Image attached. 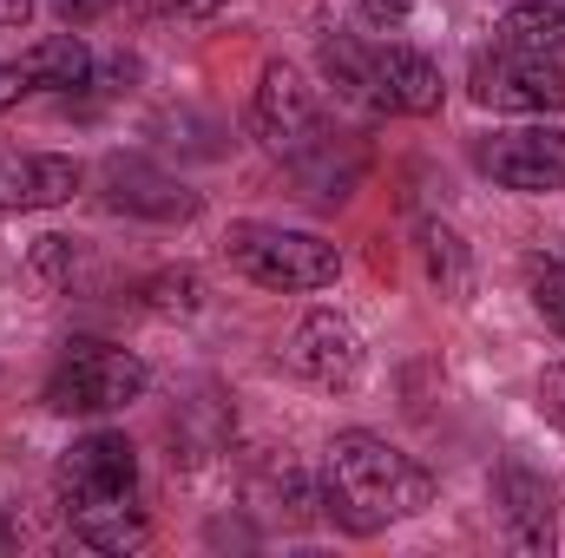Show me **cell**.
Returning <instances> with one entry per match:
<instances>
[{
  "instance_id": "9c48e42d",
  "label": "cell",
  "mask_w": 565,
  "mask_h": 558,
  "mask_svg": "<svg viewBox=\"0 0 565 558\" xmlns=\"http://www.w3.org/2000/svg\"><path fill=\"white\" fill-rule=\"evenodd\" d=\"M79 191V164L60 151H0V211H53Z\"/></svg>"
},
{
  "instance_id": "5b68a950",
  "label": "cell",
  "mask_w": 565,
  "mask_h": 558,
  "mask_svg": "<svg viewBox=\"0 0 565 558\" xmlns=\"http://www.w3.org/2000/svg\"><path fill=\"white\" fill-rule=\"evenodd\" d=\"M282 355H289V368H296L302 382H316V388H355V382H362V362H369L355 322L335 315V309H309V315L289 329V348H282Z\"/></svg>"
},
{
  "instance_id": "ffe728a7",
  "label": "cell",
  "mask_w": 565,
  "mask_h": 558,
  "mask_svg": "<svg viewBox=\"0 0 565 558\" xmlns=\"http://www.w3.org/2000/svg\"><path fill=\"white\" fill-rule=\"evenodd\" d=\"M533 302H540V315H546V322L565 335V264H559V270H540V277H533Z\"/></svg>"
},
{
  "instance_id": "277c9868",
  "label": "cell",
  "mask_w": 565,
  "mask_h": 558,
  "mask_svg": "<svg viewBox=\"0 0 565 558\" xmlns=\"http://www.w3.org/2000/svg\"><path fill=\"white\" fill-rule=\"evenodd\" d=\"M473 99L493 106V112H526V119L565 112V66L553 60V53L493 46V53L473 66Z\"/></svg>"
},
{
  "instance_id": "e0dca14e",
  "label": "cell",
  "mask_w": 565,
  "mask_h": 558,
  "mask_svg": "<svg viewBox=\"0 0 565 558\" xmlns=\"http://www.w3.org/2000/svg\"><path fill=\"white\" fill-rule=\"evenodd\" d=\"M322 73H329V86H342L349 99H369V93H375V53L355 46L349 33L322 40Z\"/></svg>"
},
{
  "instance_id": "3957f363",
  "label": "cell",
  "mask_w": 565,
  "mask_h": 558,
  "mask_svg": "<svg viewBox=\"0 0 565 558\" xmlns=\"http://www.w3.org/2000/svg\"><path fill=\"white\" fill-rule=\"evenodd\" d=\"M145 388H151V368L139 355L79 335V342H66V355H60V368L46 382V401L60 415H119V408L139 401Z\"/></svg>"
},
{
  "instance_id": "9a60e30c",
  "label": "cell",
  "mask_w": 565,
  "mask_h": 558,
  "mask_svg": "<svg viewBox=\"0 0 565 558\" xmlns=\"http://www.w3.org/2000/svg\"><path fill=\"white\" fill-rule=\"evenodd\" d=\"M493 46H513V53H565V7L559 0H520L500 13L493 26Z\"/></svg>"
},
{
  "instance_id": "d6986e66",
  "label": "cell",
  "mask_w": 565,
  "mask_h": 558,
  "mask_svg": "<svg viewBox=\"0 0 565 558\" xmlns=\"http://www.w3.org/2000/svg\"><path fill=\"white\" fill-rule=\"evenodd\" d=\"M198 296H204V289H198L191 270H158V277L145 282V302H151V309H164V315H171V309H178V315H191V309H198Z\"/></svg>"
},
{
  "instance_id": "8fae6325",
  "label": "cell",
  "mask_w": 565,
  "mask_h": 558,
  "mask_svg": "<svg viewBox=\"0 0 565 558\" xmlns=\"http://www.w3.org/2000/svg\"><path fill=\"white\" fill-rule=\"evenodd\" d=\"M369 106L402 112V119L440 112V66L427 53H415V46H382L375 53V93H369Z\"/></svg>"
},
{
  "instance_id": "603a6c76",
  "label": "cell",
  "mask_w": 565,
  "mask_h": 558,
  "mask_svg": "<svg viewBox=\"0 0 565 558\" xmlns=\"http://www.w3.org/2000/svg\"><path fill=\"white\" fill-rule=\"evenodd\" d=\"M369 7V20H402V13H415L422 0H362Z\"/></svg>"
},
{
  "instance_id": "2e32d148",
  "label": "cell",
  "mask_w": 565,
  "mask_h": 558,
  "mask_svg": "<svg viewBox=\"0 0 565 558\" xmlns=\"http://www.w3.org/2000/svg\"><path fill=\"white\" fill-rule=\"evenodd\" d=\"M422 264L440 296H454V302L473 296V257H467V244H460L454 224H422Z\"/></svg>"
},
{
  "instance_id": "7c38bea8",
  "label": "cell",
  "mask_w": 565,
  "mask_h": 558,
  "mask_svg": "<svg viewBox=\"0 0 565 558\" xmlns=\"http://www.w3.org/2000/svg\"><path fill=\"white\" fill-rule=\"evenodd\" d=\"M66 526L79 546L93 552H139L151 519H145L139 493H113V500H66Z\"/></svg>"
},
{
  "instance_id": "ac0fdd59",
  "label": "cell",
  "mask_w": 565,
  "mask_h": 558,
  "mask_svg": "<svg viewBox=\"0 0 565 558\" xmlns=\"http://www.w3.org/2000/svg\"><path fill=\"white\" fill-rule=\"evenodd\" d=\"M73 270H79V244L73 237H40L33 244V277L46 282V289H66Z\"/></svg>"
},
{
  "instance_id": "7a4b0ae2",
  "label": "cell",
  "mask_w": 565,
  "mask_h": 558,
  "mask_svg": "<svg viewBox=\"0 0 565 558\" xmlns=\"http://www.w3.org/2000/svg\"><path fill=\"white\" fill-rule=\"evenodd\" d=\"M224 257L231 270L257 282V289H282V296H302V289H329L342 277V250L316 230H282V224H231L224 230Z\"/></svg>"
},
{
  "instance_id": "30bf717a",
  "label": "cell",
  "mask_w": 565,
  "mask_h": 558,
  "mask_svg": "<svg viewBox=\"0 0 565 558\" xmlns=\"http://www.w3.org/2000/svg\"><path fill=\"white\" fill-rule=\"evenodd\" d=\"M493 506H500L513 546H526V552L553 546V480L546 473H533L526 460H507L500 480H493Z\"/></svg>"
},
{
  "instance_id": "6da1fadb",
  "label": "cell",
  "mask_w": 565,
  "mask_h": 558,
  "mask_svg": "<svg viewBox=\"0 0 565 558\" xmlns=\"http://www.w3.org/2000/svg\"><path fill=\"white\" fill-rule=\"evenodd\" d=\"M434 500V480L415 453H402L382 433H335L329 440V493L322 506L342 513L355 533H375L388 519H415Z\"/></svg>"
},
{
  "instance_id": "44dd1931",
  "label": "cell",
  "mask_w": 565,
  "mask_h": 558,
  "mask_svg": "<svg viewBox=\"0 0 565 558\" xmlns=\"http://www.w3.org/2000/svg\"><path fill=\"white\" fill-rule=\"evenodd\" d=\"M540 415L565 433V362H546L540 368Z\"/></svg>"
},
{
  "instance_id": "d4e9b609",
  "label": "cell",
  "mask_w": 565,
  "mask_h": 558,
  "mask_svg": "<svg viewBox=\"0 0 565 558\" xmlns=\"http://www.w3.org/2000/svg\"><path fill=\"white\" fill-rule=\"evenodd\" d=\"M178 7H184L191 20H211V13H217V7H231V0H178Z\"/></svg>"
},
{
  "instance_id": "4fadbf2b",
  "label": "cell",
  "mask_w": 565,
  "mask_h": 558,
  "mask_svg": "<svg viewBox=\"0 0 565 558\" xmlns=\"http://www.w3.org/2000/svg\"><path fill=\"white\" fill-rule=\"evenodd\" d=\"M106 197H113L119 211H132V217H151V224H171V217H191V211H198V191H184L178 178L151 171L139 158H119V164L106 171Z\"/></svg>"
},
{
  "instance_id": "8992f818",
  "label": "cell",
  "mask_w": 565,
  "mask_h": 558,
  "mask_svg": "<svg viewBox=\"0 0 565 558\" xmlns=\"http://www.w3.org/2000/svg\"><path fill=\"white\" fill-rule=\"evenodd\" d=\"M480 171L500 184V191H559L565 184V132L559 126H513V132H493L480 144Z\"/></svg>"
},
{
  "instance_id": "cb8c5ba5",
  "label": "cell",
  "mask_w": 565,
  "mask_h": 558,
  "mask_svg": "<svg viewBox=\"0 0 565 558\" xmlns=\"http://www.w3.org/2000/svg\"><path fill=\"white\" fill-rule=\"evenodd\" d=\"M53 7H60L66 20H93V13H106L113 0H53Z\"/></svg>"
},
{
  "instance_id": "7402d4cb",
  "label": "cell",
  "mask_w": 565,
  "mask_h": 558,
  "mask_svg": "<svg viewBox=\"0 0 565 558\" xmlns=\"http://www.w3.org/2000/svg\"><path fill=\"white\" fill-rule=\"evenodd\" d=\"M26 93H33V73H26L20 60H7V66H0V112H13Z\"/></svg>"
},
{
  "instance_id": "ba28073f",
  "label": "cell",
  "mask_w": 565,
  "mask_h": 558,
  "mask_svg": "<svg viewBox=\"0 0 565 558\" xmlns=\"http://www.w3.org/2000/svg\"><path fill=\"white\" fill-rule=\"evenodd\" d=\"M139 493V447L126 433H79L60 453V500H113Z\"/></svg>"
},
{
  "instance_id": "5bb4252c",
  "label": "cell",
  "mask_w": 565,
  "mask_h": 558,
  "mask_svg": "<svg viewBox=\"0 0 565 558\" xmlns=\"http://www.w3.org/2000/svg\"><path fill=\"white\" fill-rule=\"evenodd\" d=\"M20 66L33 73V93H79L93 86V46L79 33H46L20 53Z\"/></svg>"
},
{
  "instance_id": "52a82bcc",
  "label": "cell",
  "mask_w": 565,
  "mask_h": 558,
  "mask_svg": "<svg viewBox=\"0 0 565 558\" xmlns=\"http://www.w3.org/2000/svg\"><path fill=\"white\" fill-rule=\"evenodd\" d=\"M250 126H257V139L282 151V158H296L302 144L322 132V112H316V86L289 66V60H270L264 66V79H257V99H250Z\"/></svg>"
}]
</instances>
